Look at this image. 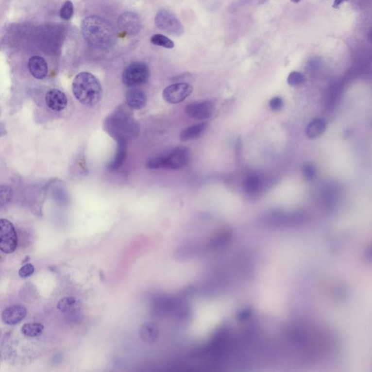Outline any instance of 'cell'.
<instances>
[{
  "label": "cell",
  "instance_id": "30",
  "mask_svg": "<svg viewBox=\"0 0 372 372\" xmlns=\"http://www.w3.org/2000/svg\"><path fill=\"white\" fill-rule=\"evenodd\" d=\"M291 1L294 3H298V2H300V1H301V0H291Z\"/></svg>",
  "mask_w": 372,
  "mask_h": 372
},
{
  "label": "cell",
  "instance_id": "23",
  "mask_svg": "<svg viewBox=\"0 0 372 372\" xmlns=\"http://www.w3.org/2000/svg\"><path fill=\"white\" fill-rule=\"evenodd\" d=\"M305 81V77L298 71H292L287 77V83L291 86H299L303 85Z\"/></svg>",
  "mask_w": 372,
  "mask_h": 372
},
{
  "label": "cell",
  "instance_id": "10",
  "mask_svg": "<svg viewBox=\"0 0 372 372\" xmlns=\"http://www.w3.org/2000/svg\"><path fill=\"white\" fill-rule=\"evenodd\" d=\"M118 29L129 36H135L141 29L140 17L133 12H125L118 17Z\"/></svg>",
  "mask_w": 372,
  "mask_h": 372
},
{
  "label": "cell",
  "instance_id": "27",
  "mask_svg": "<svg viewBox=\"0 0 372 372\" xmlns=\"http://www.w3.org/2000/svg\"><path fill=\"white\" fill-rule=\"evenodd\" d=\"M34 272V267L32 264H26L19 271V276L25 279L32 276Z\"/></svg>",
  "mask_w": 372,
  "mask_h": 372
},
{
  "label": "cell",
  "instance_id": "15",
  "mask_svg": "<svg viewBox=\"0 0 372 372\" xmlns=\"http://www.w3.org/2000/svg\"><path fill=\"white\" fill-rule=\"evenodd\" d=\"M208 127V123L206 121L193 124L190 127H186L180 135V139L181 141H189V140H195L199 138L202 135Z\"/></svg>",
  "mask_w": 372,
  "mask_h": 372
},
{
  "label": "cell",
  "instance_id": "2",
  "mask_svg": "<svg viewBox=\"0 0 372 372\" xmlns=\"http://www.w3.org/2000/svg\"><path fill=\"white\" fill-rule=\"evenodd\" d=\"M82 34L86 42L98 48H108L115 41V32L111 23L98 16H90L83 20Z\"/></svg>",
  "mask_w": 372,
  "mask_h": 372
},
{
  "label": "cell",
  "instance_id": "24",
  "mask_svg": "<svg viewBox=\"0 0 372 372\" xmlns=\"http://www.w3.org/2000/svg\"><path fill=\"white\" fill-rule=\"evenodd\" d=\"M76 300L74 297H64L62 300H60L58 302V310H61V312H67L69 310L70 307L71 306L74 305L75 304Z\"/></svg>",
  "mask_w": 372,
  "mask_h": 372
},
{
  "label": "cell",
  "instance_id": "16",
  "mask_svg": "<svg viewBox=\"0 0 372 372\" xmlns=\"http://www.w3.org/2000/svg\"><path fill=\"white\" fill-rule=\"evenodd\" d=\"M326 123L323 118H315L310 121L305 129V135L309 139H316L324 133Z\"/></svg>",
  "mask_w": 372,
  "mask_h": 372
},
{
  "label": "cell",
  "instance_id": "19",
  "mask_svg": "<svg viewBox=\"0 0 372 372\" xmlns=\"http://www.w3.org/2000/svg\"><path fill=\"white\" fill-rule=\"evenodd\" d=\"M44 331V326L39 323H25L21 328V332L26 337L29 338H36L42 335Z\"/></svg>",
  "mask_w": 372,
  "mask_h": 372
},
{
  "label": "cell",
  "instance_id": "22",
  "mask_svg": "<svg viewBox=\"0 0 372 372\" xmlns=\"http://www.w3.org/2000/svg\"><path fill=\"white\" fill-rule=\"evenodd\" d=\"M73 14H74V4L72 1L67 0L60 10V16L64 20H68L72 17Z\"/></svg>",
  "mask_w": 372,
  "mask_h": 372
},
{
  "label": "cell",
  "instance_id": "5",
  "mask_svg": "<svg viewBox=\"0 0 372 372\" xmlns=\"http://www.w3.org/2000/svg\"><path fill=\"white\" fill-rule=\"evenodd\" d=\"M150 71L144 63L135 62L130 64L122 74V82L128 87L143 85L149 80Z\"/></svg>",
  "mask_w": 372,
  "mask_h": 372
},
{
  "label": "cell",
  "instance_id": "17",
  "mask_svg": "<svg viewBox=\"0 0 372 372\" xmlns=\"http://www.w3.org/2000/svg\"><path fill=\"white\" fill-rule=\"evenodd\" d=\"M127 142L124 141L117 142V150L115 156L108 165V169L110 171L117 170L124 164L127 157Z\"/></svg>",
  "mask_w": 372,
  "mask_h": 372
},
{
  "label": "cell",
  "instance_id": "29",
  "mask_svg": "<svg viewBox=\"0 0 372 372\" xmlns=\"http://www.w3.org/2000/svg\"><path fill=\"white\" fill-rule=\"evenodd\" d=\"M6 134V130L3 124H0V137Z\"/></svg>",
  "mask_w": 372,
  "mask_h": 372
},
{
  "label": "cell",
  "instance_id": "4",
  "mask_svg": "<svg viewBox=\"0 0 372 372\" xmlns=\"http://www.w3.org/2000/svg\"><path fill=\"white\" fill-rule=\"evenodd\" d=\"M190 162V152L187 148L178 146L148 161L149 169H167L176 170L187 166Z\"/></svg>",
  "mask_w": 372,
  "mask_h": 372
},
{
  "label": "cell",
  "instance_id": "14",
  "mask_svg": "<svg viewBox=\"0 0 372 372\" xmlns=\"http://www.w3.org/2000/svg\"><path fill=\"white\" fill-rule=\"evenodd\" d=\"M125 101L130 109L140 110L146 105L147 97L141 90L132 89L126 93Z\"/></svg>",
  "mask_w": 372,
  "mask_h": 372
},
{
  "label": "cell",
  "instance_id": "6",
  "mask_svg": "<svg viewBox=\"0 0 372 372\" xmlns=\"http://www.w3.org/2000/svg\"><path fill=\"white\" fill-rule=\"evenodd\" d=\"M155 24L162 32L174 36H181L184 33V27L179 19L171 12L161 10L154 19Z\"/></svg>",
  "mask_w": 372,
  "mask_h": 372
},
{
  "label": "cell",
  "instance_id": "9",
  "mask_svg": "<svg viewBox=\"0 0 372 372\" xmlns=\"http://www.w3.org/2000/svg\"><path fill=\"white\" fill-rule=\"evenodd\" d=\"M215 104L210 101H196L186 105L185 112L196 120L208 119L215 112Z\"/></svg>",
  "mask_w": 372,
  "mask_h": 372
},
{
  "label": "cell",
  "instance_id": "3",
  "mask_svg": "<svg viewBox=\"0 0 372 372\" xmlns=\"http://www.w3.org/2000/svg\"><path fill=\"white\" fill-rule=\"evenodd\" d=\"M72 92L83 105L93 106L101 101L102 89L98 79L89 72H81L74 77Z\"/></svg>",
  "mask_w": 372,
  "mask_h": 372
},
{
  "label": "cell",
  "instance_id": "25",
  "mask_svg": "<svg viewBox=\"0 0 372 372\" xmlns=\"http://www.w3.org/2000/svg\"><path fill=\"white\" fill-rule=\"evenodd\" d=\"M303 173L306 179L308 180V181H312L316 177V171L313 165L307 164L303 167Z\"/></svg>",
  "mask_w": 372,
  "mask_h": 372
},
{
  "label": "cell",
  "instance_id": "11",
  "mask_svg": "<svg viewBox=\"0 0 372 372\" xmlns=\"http://www.w3.org/2000/svg\"><path fill=\"white\" fill-rule=\"evenodd\" d=\"M47 105L52 111H61L67 108L68 98L67 95L58 89L50 90L45 96Z\"/></svg>",
  "mask_w": 372,
  "mask_h": 372
},
{
  "label": "cell",
  "instance_id": "21",
  "mask_svg": "<svg viewBox=\"0 0 372 372\" xmlns=\"http://www.w3.org/2000/svg\"><path fill=\"white\" fill-rule=\"evenodd\" d=\"M13 196L11 187L7 186H0V209L10 203Z\"/></svg>",
  "mask_w": 372,
  "mask_h": 372
},
{
  "label": "cell",
  "instance_id": "20",
  "mask_svg": "<svg viewBox=\"0 0 372 372\" xmlns=\"http://www.w3.org/2000/svg\"><path fill=\"white\" fill-rule=\"evenodd\" d=\"M151 42L154 45L162 47V48H167V49H172L175 47V43L169 38L165 36V35L159 34L152 36Z\"/></svg>",
  "mask_w": 372,
  "mask_h": 372
},
{
  "label": "cell",
  "instance_id": "18",
  "mask_svg": "<svg viewBox=\"0 0 372 372\" xmlns=\"http://www.w3.org/2000/svg\"><path fill=\"white\" fill-rule=\"evenodd\" d=\"M262 187H263V180L261 177L257 174H250L244 179V191L248 194H257L261 190Z\"/></svg>",
  "mask_w": 372,
  "mask_h": 372
},
{
  "label": "cell",
  "instance_id": "7",
  "mask_svg": "<svg viewBox=\"0 0 372 372\" xmlns=\"http://www.w3.org/2000/svg\"><path fill=\"white\" fill-rule=\"evenodd\" d=\"M17 237L14 225L8 220L0 219V250L6 254L16 251Z\"/></svg>",
  "mask_w": 372,
  "mask_h": 372
},
{
  "label": "cell",
  "instance_id": "28",
  "mask_svg": "<svg viewBox=\"0 0 372 372\" xmlns=\"http://www.w3.org/2000/svg\"><path fill=\"white\" fill-rule=\"evenodd\" d=\"M349 1V0H335V1H334L333 5H332V7H334V8H338V7H339V6L341 5V4H342V3L345 2V1Z\"/></svg>",
  "mask_w": 372,
  "mask_h": 372
},
{
  "label": "cell",
  "instance_id": "13",
  "mask_svg": "<svg viewBox=\"0 0 372 372\" xmlns=\"http://www.w3.org/2000/svg\"><path fill=\"white\" fill-rule=\"evenodd\" d=\"M31 74L37 80H43L48 76V66L42 57L35 55L29 59L28 64Z\"/></svg>",
  "mask_w": 372,
  "mask_h": 372
},
{
  "label": "cell",
  "instance_id": "1",
  "mask_svg": "<svg viewBox=\"0 0 372 372\" xmlns=\"http://www.w3.org/2000/svg\"><path fill=\"white\" fill-rule=\"evenodd\" d=\"M127 105L117 107L104 121L106 133L117 142H127L137 137L140 127Z\"/></svg>",
  "mask_w": 372,
  "mask_h": 372
},
{
  "label": "cell",
  "instance_id": "8",
  "mask_svg": "<svg viewBox=\"0 0 372 372\" xmlns=\"http://www.w3.org/2000/svg\"><path fill=\"white\" fill-rule=\"evenodd\" d=\"M193 88L187 83H175L168 86L164 90L163 98L171 104L182 102L193 93Z\"/></svg>",
  "mask_w": 372,
  "mask_h": 372
},
{
  "label": "cell",
  "instance_id": "26",
  "mask_svg": "<svg viewBox=\"0 0 372 372\" xmlns=\"http://www.w3.org/2000/svg\"><path fill=\"white\" fill-rule=\"evenodd\" d=\"M269 107L273 111H279L284 107V101L281 97H275L269 101Z\"/></svg>",
  "mask_w": 372,
  "mask_h": 372
},
{
  "label": "cell",
  "instance_id": "12",
  "mask_svg": "<svg viewBox=\"0 0 372 372\" xmlns=\"http://www.w3.org/2000/svg\"><path fill=\"white\" fill-rule=\"evenodd\" d=\"M27 310L21 305H13L7 307L1 314V319L6 324L16 325L26 318Z\"/></svg>",
  "mask_w": 372,
  "mask_h": 372
}]
</instances>
